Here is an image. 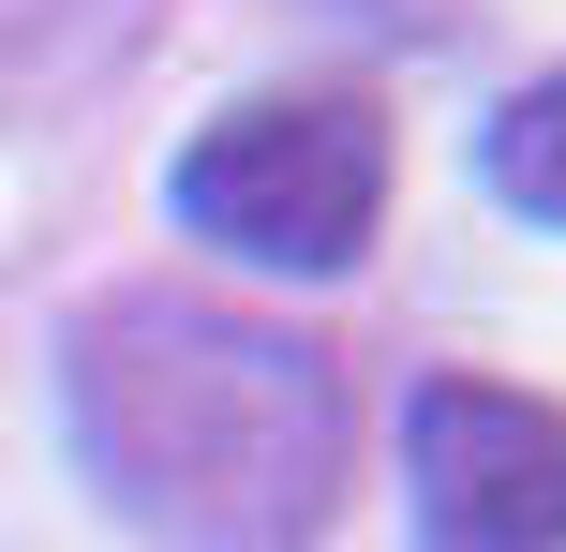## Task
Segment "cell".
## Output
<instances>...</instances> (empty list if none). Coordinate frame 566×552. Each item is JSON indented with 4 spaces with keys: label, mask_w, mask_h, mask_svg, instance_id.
I'll use <instances>...</instances> for the list:
<instances>
[{
    "label": "cell",
    "mask_w": 566,
    "mask_h": 552,
    "mask_svg": "<svg viewBox=\"0 0 566 552\" xmlns=\"http://www.w3.org/2000/svg\"><path fill=\"white\" fill-rule=\"evenodd\" d=\"M402 508L418 552H566V404L507 374H418Z\"/></svg>",
    "instance_id": "3957f363"
},
{
    "label": "cell",
    "mask_w": 566,
    "mask_h": 552,
    "mask_svg": "<svg viewBox=\"0 0 566 552\" xmlns=\"http://www.w3.org/2000/svg\"><path fill=\"white\" fill-rule=\"evenodd\" d=\"M478 179L522 209V225H566V60L537 90H507L492 105V135H478Z\"/></svg>",
    "instance_id": "277c9868"
},
{
    "label": "cell",
    "mask_w": 566,
    "mask_h": 552,
    "mask_svg": "<svg viewBox=\"0 0 566 552\" xmlns=\"http://www.w3.org/2000/svg\"><path fill=\"white\" fill-rule=\"evenodd\" d=\"M165 209L239 269L283 284H343L388 225V105L358 75H283L195 119V149L165 165Z\"/></svg>",
    "instance_id": "7a4b0ae2"
},
{
    "label": "cell",
    "mask_w": 566,
    "mask_h": 552,
    "mask_svg": "<svg viewBox=\"0 0 566 552\" xmlns=\"http://www.w3.org/2000/svg\"><path fill=\"white\" fill-rule=\"evenodd\" d=\"M60 418L149 552H313L358 448L343 358L209 284H105L60 329Z\"/></svg>",
    "instance_id": "6da1fadb"
}]
</instances>
